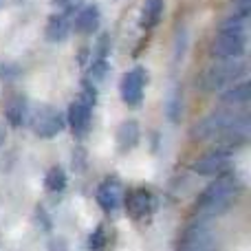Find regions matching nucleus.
I'll use <instances>...</instances> for the list:
<instances>
[{"label": "nucleus", "instance_id": "nucleus-1", "mask_svg": "<svg viewBox=\"0 0 251 251\" xmlns=\"http://www.w3.org/2000/svg\"><path fill=\"white\" fill-rule=\"evenodd\" d=\"M251 119L247 110L221 108L209 113L192 128V137L199 141H212L216 150L234 152L249 141Z\"/></svg>", "mask_w": 251, "mask_h": 251}, {"label": "nucleus", "instance_id": "nucleus-2", "mask_svg": "<svg viewBox=\"0 0 251 251\" xmlns=\"http://www.w3.org/2000/svg\"><path fill=\"white\" fill-rule=\"evenodd\" d=\"M247 16L231 13L227 20L221 22L212 42V55L216 60H243L247 53Z\"/></svg>", "mask_w": 251, "mask_h": 251}, {"label": "nucleus", "instance_id": "nucleus-3", "mask_svg": "<svg viewBox=\"0 0 251 251\" xmlns=\"http://www.w3.org/2000/svg\"><path fill=\"white\" fill-rule=\"evenodd\" d=\"M238 190H240V183L236 178V174L225 172L221 176H214V181L196 199V203H194L196 212L207 214V216H216V214L227 212L231 201L238 194Z\"/></svg>", "mask_w": 251, "mask_h": 251}, {"label": "nucleus", "instance_id": "nucleus-4", "mask_svg": "<svg viewBox=\"0 0 251 251\" xmlns=\"http://www.w3.org/2000/svg\"><path fill=\"white\" fill-rule=\"evenodd\" d=\"M245 77H247V62L245 60H216L207 69L201 71L196 86L203 93H218Z\"/></svg>", "mask_w": 251, "mask_h": 251}, {"label": "nucleus", "instance_id": "nucleus-5", "mask_svg": "<svg viewBox=\"0 0 251 251\" xmlns=\"http://www.w3.org/2000/svg\"><path fill=\"white\" fill-rule=\"evenodd\" d=\"M97 101V91L93 86V82H86L79 93V97L69 106V113H66V124L71 126L77 137L86 134V130L91 128L93 122V106Z\"/></svg>", "mask_w": 251, "mask_h": 251}, {"label": "nucleus", "instance_id": "nucleus-6", "mask_svg": "<svg viewBox=\"0 0 251 251\" xmlns=\"http://www.w3.org/2000/svg\"><path fill=\"white\" fill-rule=\"evenodd\" d=\"M29 119H31L33 132L42 139L57 137L66 126V117L60 113V110L51 108V106H42V108H38L35 113H29Z\"/></svg>", "mask_w": 251, "mask_h": 251}, {"label": "nucleus", "instance_id": "nucleus-7", "mask_svg": "<svg viewBox=\"0 0 251 251\" xmlns=\"http://www.w3.org/2000/svg\"><path fill=\"white\" fill-rule=\"evenodd\" d=\"M148 84V73L141 66H134L128 73H124L122 82H119V95H122L126 106H139L143 100V91Z\"/></svg>", "mask_w": 251, "mask_h": 251}, {"label": "nucleus", "instance_id": "nucleus-8", "mask_svg": "<svg viewBox=\"0 0 251 251\" xmlns=\"http://www.w3.org/2000/svg\"><path fill=\"white\" fill-rule=\"evenodd\" d=\"M229 168H231V152L212 150L205 156H201L199 161H194L192 172H196L199 176H221V174L229 172Z\"/></svg>", "mask_w": 251, "mask_h": 251}, {"label": "nucleus", "instance_id": "nucleus-9", "mask_svg": "<svg viewBox=\"0 0 251 251\" xmlns=\"http://www.w3.org/2000/svg\"><path fill=\"white\" fill-rule=\"evenodd\" d=\"M124 205H126L128 216H132L134 221H139V218H146L148 214L152 212V207H154V196H152L150 190L137 187V190H130L128 194H126Z\"/></svg>", "mask_w": 251, "mask_h": 251}, {"label": "nucleus", "instance_id": "nucleus-10", "mask_svg": "<svg viewBox=\"0 0 251 251\" xmlns=\"http://www.w3.org/2000/svg\"><path fill=\"white\" fill-rule=\"evenodd\" d=\"M178 251H214V238L212 231L205 225H192L190 229L183 234Z\"/></svg>", "mask_w": 251, "mask_h": 251}, {"label": "nucleus", "instance_id": "nucleus-11", "mask_svg": "<svg viewBox=\"0 0 251 251\" xmlns=\"http://www.w3.org/2000/svg\"><path fill=\"white\" fill-rule=\"evenodd\" d=\"M100 22H101V13L97 4H82L73 13V26L79 33H86V35L95 33L100 29Z\"/></svg>", "mask_w": 251, "mask_h": 251}, {"label": "nucleus", "instance_id": "nucleus-12", "mask_svg": "<svg viewBox=\"0 0 251 251\" xmlns=\"http://www.w3.org/2000/svg\"><path fill=\"white\" fill-rule=\"evenodd\" d=\"M71 29H73V18H71L69 11H57L49 18L47 22V40L51 42H62V40L69 38Z\"/></svg>", "mask_w": 251, "mask_h": 251}, {"label": "nucleus", "instance_id": "nucleus-13", "mask_svg": "<svg viewBox=\"0 0 251 251\" xmlns=\"http://www.w3.org/2000/svg\"><path fill=\"white\" fill-rule=\"evenodd\" d=\"M97 203L104 212H115V209L122 205V190L115 181H104L100 187H97Z\"/></svg>", "mask_w": 251, "mask_h": 251}, {"label": "nucleus", "instance_id": "nucleus-14", "mask_svg": "<svg viewBox=\"0 0 251 251\" xmlns=\"http://www.w3.org/2000/svg\"><path fill=\"white\" fill-rule=\"evenodd\" d=\"M251 97V86L247 82V77L240 79V82L231 84L229 88H225V91L221 93V101L225 106H229V108H238V106H245L249 101Z\"/></svg>", "mask_w": 251, "mask_h": 251}, {"label": "nucleus", "instance_id": "nucleus-15", "mask_svg": "<svg viewBox=\"0 0 251 251\" xmlns=\"http://www.w3.org/2000/svg\"><path fill=\"white\" fill-rule=\"evenodd\" d=\"M29 104H26L25 97H13V100L7 101V106H4V117H7L9 126H13V128H20L22 124H26V119H29Z\"/></svg>", "mask_w": 251, "mask_h": 251}, {"label": "nucleus", "instance_id": "nucleus-16", "mask_svg": "<svg viewBox=\"0 0 251 251\" xmlns=\"http://www.w3.org/2000/svg\"><path fill=\"white\" fill-rule=\"evenodd\" d=\"M139 139H141V130H139L137 122L128 119V122H124L122 126H119V130H117V146H119V150H122V152L132 150V148L139 143Z\"/></svg>", "mask_w": 251, "mask_h": 251}, {"label": "nucleus", "instance_id": "nucleus-17", "mask_svg": "<svg viewBox=\"0 0 251 251\" xmlns=\"http://www.w3.org/2000/svg\"><path fill=\"white\" fill-rule=\"evenodd\" d=\"M163 9H165V0H143V9H141V26L143 29H154L163 18Z\"/></svg>", "mask_w": 251, "mask_h": 251}, {"label": "nucleus", "instance_id": "nucleus-18", "mask_svg": "<svg viewBox=\"0 0 251 251\" xmlns=\"http://www.w3.org/2000/svg\"><path fill=\"white\" fill-rule=\"evenodd\" d=\"M66 183H69V178H66V172L62 168H51L47 172V176H44V187H47L49 192H64L66 190Z\"/></svg>", "mask_w": 251, "mask_h": 251}, {"label": "nucleus", "instance_id": "nucleus-19", "mask_svg": "<svg viewBox=\"0 0 251 251\" xmlns=\"http://www.w3.org/2000/svg\"><path fill=\"white\" fill-rule=\"evenodd\" d=\"M168 117H170V122H178V117H181V93L178 91H174L172 95H170V100H168Z\"/></svg>", "mask_w": 251, "mask_h": 251}, {"label": "nucleus", "instance_id": "nucleus-20", "mask_svg": "<svg viewBox=\"0 0 251 251\" xmlns=\"http://www.w3.org/2000/svg\"><path fill=\"white\" fill-rule=\"evenodd\" d=\"M106 240H108L106 238V229L100 225L91 236H88V249L91 251H101L106 247Z\"/></svg>", "mask_w": 251, "mask_h": 251}, {"label": "nucleus", "instance_id": "nucleus-21", "mask_svg": "<svg viewBox=\"0 0 251 251\" xmlns=\"http://www.w3.org/2000/svg\"><path fill=\"white\" fill-rule=\"evenodd\" d=\"M249 11H251V0H234V13L249 18Z\"/></svg>", "mask_w": 251, "mask_h": 251}, {"label": "nucleus", "instance_id": "nucleus-22", "mask_svg": "<svg viewBox=\"0 0 251 251\" xmlns=\"http://www.w3.org/2000/svg\"><path fill=\"white\" fill-rule=\"evenodd\" d=\"M49 251H71V247H69V243H66L64 238H53L51 243H49V247H47Z\"/></svg>", "mask_w": 251, "mask_h": 251}, {"label": "nucleus", "instance_id": "nucleus-23", "mask_svg": "<svg viewBox=\"0 0 251 251\" xmlns=\"http://www.w3.org/2000/svg\"><path fill=\"white\" fill-rule=\"evenodd\" d=\"M0 143H2V130H0Z\"/></svg>", "mask_w": 251, "mask_h": 251}]
</instances>
